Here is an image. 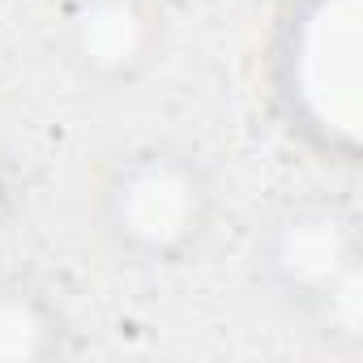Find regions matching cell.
<instances>
[{"label":"cell","mask_w":363,"mask_h":363,"mask_svg":"<svg viewBox=\"0 0 363 363\" xmlns=\"http://www.w3.org/2000/svg\"><path fill=\"white\" fill-rule=\"evenodd\" d=\"M22 210H26V167L13 154V145L0 137V240L13 231Z\"/></svg>","instance_id":"6"},{"label":"cell","mask_w":363,"mask_h":363,"mask_svg":"<svg viewBox=\"0 0 363 363\" xmlns=\"http://www.w3.org/2000/svg\"><path fill=\"white\" fill-rule=\"evenodd\" d=\"M265 299L333 354L363 350V218L342 193H295L252 235Z\"/></svg>","instance_id":"3"},{"label":"cell","mask_w":363,"mask_h":363,"mask_svg":"<svg viewBox=\"0 0 363 363\" xmlns=\"http://www.w3.org/2000/svg\"><path fill=\"white\" fill-rule=\"evenodd\" d=\"M261 99L291 150L354 175L363 162V0H274Z\"/></svg>","instance_id":"1"},{"label":"cell","mask_w":363,"mask_h":363,"mask_svg":"<svg viewBox=\"0 0 363 363\" xmlns=\"http://www.w3.org/2000/svg\"><path fill=\"white\" fill-rule=\"evenodd\" d=\"M171 9L158 0H65L56 48L65 69L99 90H137L171 52Z\"/></svg>","instance_id":"4"},{"label":"cell","mask_w":363,"mask_h":363,"mask_svg":"<svg viewBox=\"0 0 363 363\" xmlns=\"http://www.w3.org/2000/svg\"><path fill=\"white\" fill-rule=\"evenodd\" d=\"M158 5H167V9H193V5H206V0H158Z\"/></svg>","instance_id":"7"},{"label":"cell","mask_w":363,"mask_h":363,"mask_svg":"<svg viewBox=\"0 0 363 363\" xmlns=\"http://www.w3.org/2000/svg\"><path fill=\"white\" fill-rule=\"evenodd\" d=\"M227 214L214 162L175 137L116 145L90 179V231L99 248L137 274L197 265Z\"/></svg>","instance_id":"2"},{"label":"cell","mask_w":363,"mask_h":363,"mask_svg":"<svg viewBox=\"0 0 363 363\" xmlns=\"http://www.w3.org/2000/svg\"><path fill=\"white\" fill-rule=\"evenodd\" d=\"M82 350L77 320L39 274L0 269V363H60Z\"/></svg>","instance_id":"5"}]
</instances>
